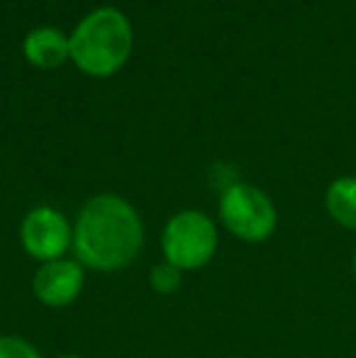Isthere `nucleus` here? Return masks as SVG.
<instances>
[{
	"label": "nucleus",
	"mask_w": 356,
	"mask_h": 358,
	"mask_svg": "<svg viewBox=\"0 0 356 358\" xmlns=\"http://www.w3.org/2000/svg\"><path fill=\"white\" fill-rule=\"evenodd\" d=\"M144 249V222L132 203L113 193L90 198L73 222V259L83 268L115 273Z\"/></svg>",
	"instance_id": "obj_1"
},
{
	"label": "nucleus",
	"mask_w": 356,
	"mask_h": 358,
	"mask_svg": "<svg viewBox=\"0 0 356 358\" xmlns=\"http://www.w3.org/2000/svg\"><path fill=\"white\" fill-rule=\"evenodd\" d=\"M69 44L71 62L83 73L105 78L127 64L134 47L132 24L118 8H98L76 24Z\"/></svg>",
	"instance_id": "obj_2"
},
{
	"label": "nucleus",
	"mask_w": 356,
	"mask_h": 358,
	"mask_svg": "<svg viewBox=\"0 0 356 358\" xmlns=\"http://www.w3.org/2000/svg\"><path fill=\"white\" fill-rule=\"evenodd\" d=\"M220 244L218 224L200 210H180L164 224L162 254L164 261L178 271H200L215 259Z\"/></svg>",
	"instance_id": "obj_3"
},
{
	"label": "nucleus",
	"mask_w": 356,
	"mask_h": 358,
	"mask_svg": "<svg viewBox=\"0 0 356 358\" xmlns=\"http://www.w3.org/2000/svg\"><path fill=\"white\" fill-rule=\"evenodd\" d=\"M220 222L232 236L249 244H262L273 236L278 213L262 188L249 183H229L220 195Z\"/></svg>",
	"instance_id": "obj_4"
},
{
	"label": "nucleus",
	"mask_w": 356,
	"mask_h": 358,
	"mask_svg": "<svg viewBox=\"0 0 356 358\" xmlns=\"http://www.w3.org/2000/svg\"><path fill=\"white\" fill-rule=\"evenodd\" d=\"M20 244L24 254L37 264L64 259L73 249V224L57 208L39 205L22 217L20 224Z\"/></svg>",
	"instance_id": "obj_5"
},
{
	"label": "nucleus",
	"mask_w": 356,
	"mask_h": 358,
	"mask_svg": "<svg viewBox=\"0 0 356 358\" xmlns=\"http://www.w3.org/2000/svg\"><path fill=\"white\" fill-rule=\"evenodd\" d=\"M86 285V268L78 259H57L39 264L32 275V292L37 302L52 310L69 307L81 297Z\"/></svg>",
	"instance_id": "obj_6"
},
{
	"label": "nucleus",
	"mask_w": 356,
	"mask_h": 358,
	"mask_svg": "<svg viewBox=\"0 0 356 358\" xmlns=\"http://www.w3.org/2000/svg\"><path fill=\"white\" fill-rule=\"evenodd\" d=\"M22 52L32 66L52 71V69L62 66L66 59H71V44L62 29L37 27L24 37Z\"/></svg>",
	"instance_id": "obj_7"
},
{
	"label": "nucleus",
	"mask_w": 356,
	"mask_h": 358,
	"mask_svg": "<svg viewBox=\"0 0 356 358\" xmlns=\"http://www.w3.org/2000/svg\"><path fill=\"white\" fill-rule=\"evenodd\" d=\"M325 208L337 224L356 229V176H342L329 183Z\"/></svg>",
	"instance_id": "obj_8"
},
{
	"label": "nucleus",
	"mask_w": 356,
	"mask_h": 358,
	"mask_svg": "<svg viewBox=\"0 0 356 358\" xmlns=\"http://www.w3.org/2000/svg\"><path fill=\"white\" fill-rule=\"evenodd\" d=\"M180 283H183V271H178L176 266H171L169 261H162L152 268L149 273V285L154 287V292L159 295H171L176 292Z\"/></svg>",
	"instance_id": "obj_9"
},
{
	"label": "nucleus",
	"mask_w": 356,
	"mask_h": 358,
	"mask_svg": "<svg viewBox=\"0 0 356 358\" xmlns=\"http://www.w3.org/2000/svg\"><path fill=\"white\" fill-rule=\"evenodd\" d=\"M0 358H42L32 341L15 334H0Z\"/></svg>",
	"instance_id": "obj_10"
},
{
	"label": "nucleus",
	"mask_w": 356,
	"mask_h": 358,
	"mask_svg": "<svg viewBox=\"0 0 356 358\" xmlns=\"http://www.w3.org/2000/svg\"><path fill=\"white\" fill-rule=\"evenodd\" d=\"M352 271H354V280H356V249H354V259H352Z\"/></svg>",
	"instance_id": "obj_11"
},
{
	"label": "nucleus",
	"mask_w": 356,
	"mask_h": 358,
	"mask_svg": "<svg viewBox=\"0 0 356 358\" xmlns=\"http://www.w3.org/2000/svg\"><path fill=\"white\" fill-rule=\"evenodd\" d=\"M57 358H83V356H76V354H62V356H57Z\"/></svg>",
	"instance_id": "obj_12"
}]
</instances>
